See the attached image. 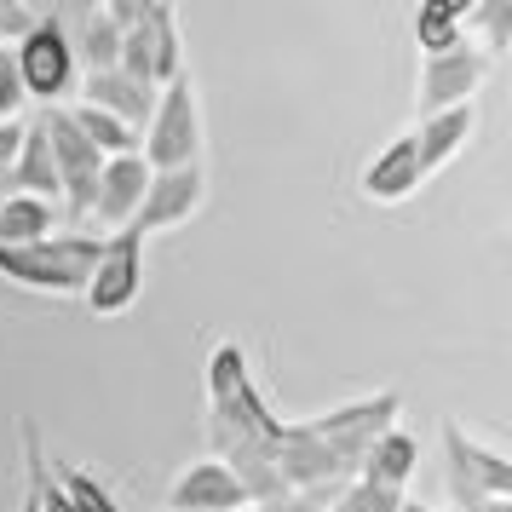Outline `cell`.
<instances>
[{"label":"cell","instance_id":"1","mask_svg":"<svg viewBox=\"0 0 512 512\" xmlns=\"http://www.w3.org/2000/svg\"><path fill=\"white\" fill-rule=\"evenodd\" d=\"M98 248H104L98 231H58L29 248H0V277L35 294H81L98 265Z\"/></svg>","mask_w":512,"mask_h":512},{"label":"cell","instance_id":"2","mask_svg":"<svg viewBox=\"0 0 512 512\" xmlns=\"http://www.w3.org/2000/svg\"><path fill=\"white\" fill-rule=\"evenodd\" d=\"M12 64H18L24 98H41L47 110H58L81 81V64H75L70 47V18L64 12H35V24L12 41Z\"/></svg>","mask_w":512,"mask_h":512},{"label":"cell","instance_id":"3","mask_svg":"<svg viewBox=\"0 0 512 512\" xmlns=\"http://www.w3.org/2000/svg\"><path fill=\"white\" fill-rule=\"evenodd\" d=\"M139 162L150 167V173L202 167V104H196L190 70L156 93V110H150V121L139 127Z\"/></svg>","mask_w":512,"mask_h":512},{"label":"cell","instance_id":"4","mask_svg":"<svg viewBox=\"0 0 512 512\" xmlns=\"http://www.w3.org/2000/svg\"><path fill=\"white\" fill-rule=\"evenodd\" d=\"M35 121H41L47 150H52V167H58V202L70 208L75 225H87V219H93V190H98V167H104V156L81 139V127L70 121V104L41 110Z\"/></svg>","mask_w":512,"mask_h":512},{"label":"cell","instance_id":"5","mask_svg":"<svg viewBox=\"0 0 512 512\" xmlns=\"http://www.w3.org/2000/svg\"><path fill=\"white\" fill-rule=\"evenodd\" d=\"M443 461H449V489L455 501H512V461L507 449H489L466 432L461 420H443Z\"/></svg>","mask_w":512,"mask_h":512},{"label":"cell","instance_id":"6","mask_svg":"<svg viewBox=\"0 0 512 512\" xmlns=\"http://www.w3.org/2000/svg\"><path fill=\"white\" fill-rule=\"evenodd\" d=\"M397 415H403V392H369V397H351V403H340V409H323V415H311L305 426L317 432V438L340 455V461L363 466V455H369V443L380 438V432H392Z\"/></svg>","mask_w":512,"mask_h":512},{"label":"cell","instance_id":"7","mask_svg":"<svg viewBox=\"0 0 512 512\" xmlns=\"http://www.w3.org/2000/svg\"><path fill=\"white\" fill-rule=\"evenodd\" d=\"M144 294V236L127 225V231H110L104 236V248H98V265L87 288H81V300L93 317H121V311H133Z\"/></svg>","mask_w":512,"mask_h":512},{"label":"cell","instance_id":"8","mask_svg":"<svg viewBox=\"0 0 512 512\" xmlns=\"http://www.w3.org/2000/svg\"><path fill=\"white\" fill-rule=\"evenodd\" d=\"M208 202V173L202 167H173V173H150L144 185V202L133 213V231L139 236H156V231H173V225H190Z\"/></svg>","mask_w":512,"mask_h":512},{"label":"cell","instance_id":"9","mask_svg":"<svg viewBox=\"0 0 512 512\" xmlns=\"http://www.w3.org/2000/svg\"><path fill=\"white\" fill-rule=\"evenodd\" d=\"M489 58L472 41L455 52H438V58H420V116H438V110H455V104H472V93L484 87Z\"/></svg>","mask_w":512,"mask_h":512},{"label":"cell","instance_id":"10","mask_svg":"<svg viewBox=\"0 0 512 512\" xmlns=\"http://www.w3.org/2000/svg\"><path fill=\"white\" fill-rule=\"evenodd\" d=\"M248 507V495H242V484L231 478V466L213 461V455H202V461H190L173 484H167V501L162 512H236Z\"/></svg>","mask_w":512,"mask_h":512},{"label":"cell","instance_id":"11","mask_svg":"<svg viewBox=\"0 0 512 512\" xmlns=\"http://www.w3.org/2000/svg\"><path fill=\"white\" fill-rule=\"evenodd\" d=\"M363 196L380 202V208H397V202H409L420 185H426V173H420V150H415V133H397L386 150H374L369 162H363Z\"/></svg>","mask_w":512,"mask_h":512},{"label":"cell","instance_id":"12","mask_svg":"<svg viewBox=\"0 0 512 512\" xmlns=\"http://www.w3.org/2000/svg\"><path fill=\"white\" fill-rule=\"evenodd\" d=\"M144 185H150V167L139 156H116V162L98 167V190H93V219L110 225V231H127L133 213L144 202Z\"/></svg>","mask_w":512,"mask_h":512},{"label":"cell","instance_id":"13","mask_svg":"<svg viewBox=\"0 0 512 512\" xmlns=\"http://www.w3.org/2000/svg\"><path fill=\"white\" fill-rule=\"evenodd\" d=\"M472 133H478V104H455V110H438V116H420V127H415L420 173L432 179L438 167H449L466 150Z\"/></svg>","mask_w":512,"mask_h":512},{"label":"cell","instance_id":"14","mask_svg":"<svg viewBox=\"0 0 512 512\" xmlns=\"http://www.w3.org/2000/svg\"><path fill=\"white\" fill-rule=\"evenodd\" d=\"M420 466V443L415 432H403V426H392V432H380V438L369 443V455H363V466H357V478L374 489H409V478H415Z\"/></svg>","mask_w":512,"mask_h":512},{"label":"cell","instance_id":"15","mask_svg":"<svg viewBox=\"0 0 512 512\" xmlns=\"http://www.w3.org/2000/svg\"><path fill=\"white\" fill-rule=\"evenodd\" d=\"M0 185H12L6 196H41V202H58V167H52V150H47V133H41V121H24L18 162L0 173Z\"/></svg>","mask_w":512,"mask_h":512},{"label":"cell","instance_id":"16","mask_svg":"<svg viewBox=\"0 0 512 512\" xmlns=\"http://www.w3.org/2000/svg\"><path fill=\"white\" fill-rule=\"evenodd\" d=\"M75 87H81V104H93V110L127 121V127H144V121H150V110H156V93H150V87H133L121 70L81 75Z\"/></svg>","mask_w":512,"mask_h":512},{"label":"cell","instance_id":"17","mask_svg":"<svg viewBox=\"0 0 512 512\" xmlns=\"http://www.w3.org/2000/svg\"><path fill=\"white\" fill-rule=\"evenodd\" d=\"M58 236V202L41 196H0V248H29Z\"/></svg>","mask_w":512,"mask_h":512},{"label":"cell","instance_id":"18","mask_svg":"<svg viewBox=\"0 0 512 512\" xmlns=\"http://www.w3.org/2000/svg\"><path fill=\"white\" fill-rule=\"evenodd\" d=\"M70 47H75L81 75H104V70H116L121 29L110 24V12H104V6H93V12H81V24L70 29Z\"/></svg>","mask_w":512,"mask_h":512},{"label":"cell","instance_id":"19","mask_svg":"<svg viewBox=\"0 0 512 512\" xmlns=\"http://www.w3.org/2000/svg\"><path fill=\"white\" fill-rule=\"evenodd\" d=\"M466 0H420L415 12V41H420V58H438V52H455L466 47Z\"/></svg>","mask_w":512,"mask_h":512},{"label":"cell","instance_id":"20","mask_svg":"<svg viewBox=\"0 0 512 512\" xmlns=\"http://www.w3.org/2000/svg\"><path fill=\"white\" fill-rule=\"evenodd\" d=\"M52 478H58V489H64V501H70L75 512H133V507H127V501L116 495V489L104 484L98 472H87V466L58 461V455H52Z\"/></svg>","mask_w":512,"mask_h":512},{"label":"cell","instance_id":"21","mask_svg":"<svg viewBox=\"0 0 512 512\" xmlns=\"http://www.w3.org/2000/svg\"><path fill=\"white\" fill-rule=\"evenodd\" d=\"M18 438H24V489L29 501H35V512H75L70 501H64V489H58V478H52V455L41 449V432H35V420H24L18 426Z\"/></svg>","mask_w":512,"mask_h":512},{"label":"cell","instance_id":"22","mask_svg":"<svg viewBox=\"0 0 512 512\" xmlns=\"http://www.w3.org/2000/svg\"><path fill=\"white\" fill-rule=\"evenodd\" d=\"M70 121L81 127V139L93 144L104 162H116V156H139V127L104 116V110H93V104H70Z\"/></svg>","mask_w":512,"mask_h":512},{"label":"cell","instance_id":"23","mask_svg":"<svg viewBox=\"0 0 512 512\" xmlns=\"http://www.w3.org/2000/svg\"><path fill=\"white\" fill-rule=\"evenodd\" d=\"M466 41L484 52V58H495V52L512 47V0H478V6H466Z\"/></svg>","mask_w":512,"mask_h":512},{"label":"cell","instance_id":"24","mask_svg":"<svg viewBox=\"0 0 512 512\" xmlns=\"http://www.w3.org/2000/svg\"><path fill=\"white\" fill-rule=\"evenodd\" d=\"M242 380H248V351L236 340H219L208 351V403H231Z\"/></svg>","mask_w":512,"mask_h":512},{"label":"cell","instance_id":"25","mask_svg":"<svg viewBox=\"0 0 512 512\" xmlns=\"http://www.w3.org/2000/svg\"><path fill=\"white\" fill-rule=\"evenodd\" d=\"M403 501H409V495H397V489H374V484H363V478H351V484L328 501V512H403Z\"/></svg>","mask_w":512,"mask_h":512},{"label":"cell","instance_id":"26","mask_svg":"<svg viewBox=\"0 0 512 512\" xmlns=\"http://www.w3.org/2000/svg\"><path fill=\"white\" fill-rule=\"evenodd\" d=\"M18 110H24L18 64H12V47H0V121H18Z\"/></svg>","mask_w":512,"mask_h":512},{"label":"cell","instance_id":"27","mask_svg":"<svg viewBox=\"0 0 512 512\" xmlns=\"http://www.w3.org/2000/svg\"><path fill=\"white\" fill-rule=\"evenodd\" d=\"M18 144H24V121H0V173L18 162Z\"/></svg>","mask_w":512,"mask_h":512},{"label":"cell","instance_id":"28","mask_svg":"<svg viewBox=\"0 0 512 512\" xmlns=\"http://www.w3.org/2000/svg\"><path fill=\"white\" fill-rule=\"evenodd\" d=\"M265 512H328V507L311 501V495H288V501H277V507H265Z\"/></svg>","mask_w":512,"mask_h":512},{"label":"cell","instance_id":"29","mask_svg":"<svg viewBox=\"0 0 512 512\" xmlns=\"http://www.w3.org/2000/svg\"><path fill=\"white\" fill-rule=\"evenodd\" d=\"M461 512H512V507H507V501H466Z\"/></svg>","mask_w":512,"mask_h":512},{"label":"cell","instance_id":"30","mask_svg":"<svg viewBox=\"0 0 512 512\" xmlns=\"http://www.w3.org/2000/svg\"><path fill=\"white\" fill-rule=\"evenodd\" d=\"M236 512H259V507H236Z\"/></svg>","mask_w":512,"mask_h":512}]
</instances>
